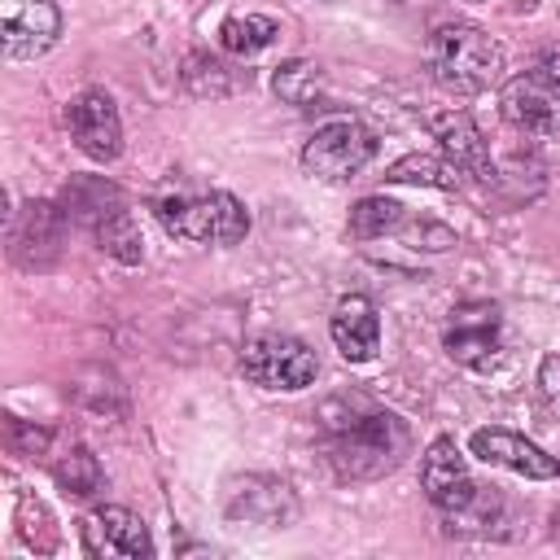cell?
<instances>
[{"instance_id": "cell-3", "label": "cell", "mask_w": 560, "mask_h": 560, "mask_svg": "<svg viewBox=\"0 0 560 560\" xmlns=\"http://www.w3.org/2000/svg\"><path fill=\"white\" fill-rule=\"evenodd\" d=\"M153 210L166 236L192 241V245H236L249 232V210L232 192H219V188L175 192V197H162Z\"/></svg>"}, {"instance_id": "cell-23", "label": "cell", "mask_w": 560, "mask_h": 560, "mask_svg": "<svg viewBox=\"0 0 560 560\" xmlns=\"http://www.w3.org/2000/svg\"><path fill=\"white\" fill-rule=\"evenodd\" d=\"M442 521H446V534H494V525L503 521V499L490 486H481L468 508H459Z\"/></svg>"}, {"instance_id": "cell-11", "label": "cell", "mask_w": 560, "mask_h": 560, "mask_svg": "<svg viewBox=\"0 0 560 560\" xmlns=\"http://www.w3.org/2000/svg\"><path fill=\"white\" fill-rule=\"evenodd\" d=\"M66 127H70L74 149L92 162H114L122 153V118H118L109 92H101V88H88L70 101Z\"/></svg>"}, {"instance_id": "cell-19", "label": "cell", "mask_w": 560, "mask_h": 560, "mask_svg": "<svg viewBox=\"0 0 560 560\" xmlns=\"http://www.w3.org/2000/svg\"><path fill=\"white\" fill-rule=\"evenodd\" d=\"M271 88H276V96L284 101V105H298V109H311V105H319L324 101V70L315 66V61H302V57H293V61H284V66H276V74H271Z\"/></svg>"}, {"instance_id": "cell-7", "label": "cell", "mask_w": 560, "mask_h": 560, "mask_svg": "<svg viewBox=\"0 0 560 560\" xmlns=\"http://www.w3.org/2000/svg\"><path fill=\"white\" fill-rule=\"evenodd\" d=\"M442 350L464 368H494L503 354V315L494 302H459L442 328Z\"/></svg>"}, {"instance_id": "cell-5", "label": "cell", "mask_w": 560, "mask_h": 560, "mask_svg": "<svg viewBox=\"0 0 560 560\" xmlns=\"http://www.w3.org/2000/svg\"><path fill=\"white\" fill-rule=\"evenodd\" d=\"M376 158V136L359 122V118H328L311 131V140L302 144V166L306 175L324 179V184H341L354 179L368 162Z\"/></svg>"}, {"instance_id": "cell-20", "label": "cell", "mask_w": 560, "mask_h": 560, "mask_svg": "<svg viewBox=\"0 0 560 560\" xmlns=\"http://www.w3.org/2000/svg\"><path fill=\"white\" fill-rule=\"evenodd\" d=\"M52 477H57V486H61L66 494H74V499H92V494L105 486V472H101L96 455H92L83 442H70V446L52 459Z\"/></svg>"}, {"instance_id": "cell-10", "label": "cell", "mask_w": 560, "mask_h": 560, "mask_svg": "<svg viewBox=\"0 0 560 560\" xmlns=\"http://www.w3.org/2000/svg\"><path fill=\"white\" fill-rule=\"evenodd\" d=\"M61 35L57 0H0V44L4 57L31 61L44 57Z\"/></svg>"}, {"instance_id": "cell-16", "label": "cell", "mask_w": 560, "mask_h": 560, "mask_svg": "<svg viewBox=\"0 0 560 560\" xmlns=\"http://www.w3.org/2000/svg\"><path fill=\"white\" fill-rule=\"evenodd\" d=\"M433 136H438V144H442V153L464 171V175H472V179H494V162H490V144H486V136H481V127L464 114V109H446V114H438L433 118Z\"/></svg>"}, {"instance_id": "cell-27", "label": "cell", "mask_w": 560, "mask_h": 560, "mask_svg": "<svg viewBox=\"0 0 560 560\" xmlns=\"http://www.w3.org/2000/svg\"><path fill=\"white\" fill-rule=\"evenodd\" d=\"M9 442L18 455H39L48 446V429H26L18 416H9Z\"/></svg>"}, {"instance_id": "cell-28", "label": "cell", "mask_w": 560, "mask_h": 560, "mask_svg": "<svg viewBox=\"0 0 560 560\" xmlns=\"http://www.w3.org/2000/svg\"><path fill=\"white\" fill-rule=\"evenodd\" d=\"M551 534H556V542H560V508L551 512Z\"/></svg>"}, {"instance_id": "cell-14", "label": "cell", "mask_w": 560, "mask_h": 560, "mask_svg": "<svg viewBox=\"0 0 560 560\" xmlns=\"http://www.w3.org/2000/svg\"><path fill=\"white\" fill-rule=\"evenodd\" d=\"M61 223L66 214L52 201H26L9 223V249L22 267H48L61 249Z\"/></svg>"}, {"instance_id": "cell-8", "label": "cell", "mask_w": 560, "mask_h": 560, "mask_svg": "<svg viewBox=\"0 0 560 560\" xmlns=\"http://www.w3.org/2000/svg\"><path fill=\"white\" fill-rule=\"evenodd\" d=\"M79 542H83V556H105V560H144L153 556V538L144 529V521L131 512V508H118V503H105V508H92L83 521H79Z\"/></svg>"}, {"instance_id": "cell-17", "label": "cell", "mask_w": 560, "mask_h": 560, "mask_svg": "<svg viewBox=\"0 0 560 560\" xmlns=\"http://www.w3.org/2000/svg\"><path fill=\"white\" fill-rule=\"evenodd\" d=\"M385 179L389 184H424V188H446V192H455L459 184H464V171L442 153H407V158H398L389 171H385Z\"/></svg>"}, {"instance_id": "cell-13", "label": "cell", "mask_w": 560, "mask_h": 560, "mask_svg": "<svg viewBox=\"0 0 560 560\" xmlns=\"http://www.w3.org/2000/svg\"><path fill=\"white\" fill-rule=\"evenodd\" d=\"M468 451H472L481 464L508 468V472L529 477V481H551V477H560V459L547 455L538 442L512 433V429H477V433L468 438Z\"/></svg>"}, {"instance_id": "cell-15", "label": "cell", "mask_w": 560, "mask_h": 560, "mask_svg": "<svg viewBox=\"0 0 560 560\" xmlns=\"http://www.w3.org/2000/svg\"><path fill=\"white\" fill-rule=\"evenodd\" d=\"M328 332H332V346L341 350V359H350V363L376 359V350H381V315H376V302L363 298V293H346L332 306Z\"/></svg>"}, {"instance_id": "cell-12", "label": "cell", "mask_w": 560, "mask_h": 560, "mask_svg": "<svg viewBox=\"0 0 560 560\" xmlns=\"http://www.w3.org/2000/svg\"><path fill=\"white\" fill-rule=\"evenodd\" d=\"M223 512L232 525H258V529H284L298 516V503L280 477H241L228 486Z\"/></svg>"}, {"instance_id": "cell-21", "label": "cell", "mask_w": 560, "mask_h": 560, "mask_svg": "<svg viewBox=\"0 0 560 560\" xmlns=\"http://www.w3.org/2000/svg\"><path fill=\"white\" fill-rule=\"evenodd\" d=\"M96 241H101V249H105L109 258H118V262H127V267L144 258V236H140V228H136L131 210H122V206H109V210L96 219Z\"/></svg>"}, {"instance_id": "cell-9", "label": "cell", "mask_w": 560, "mask_h": 560, "mask_svg": "<svg viewBox=\"0 0 560 560\" xmlns=\"http://www.w3.org/2000/svg\"><path fill=\"white\" fill-rule=\"evenodd\" d=\"M420 490L442 516H451V512H459L477 499L481 486L472 481L468 459L455 446V438H433L429 442V451L420 455Z\"/></svg>"}, {"instance_id": "cell-22", "label": "cell", "mask_w": 560, "mask_h": 560, "mask_svg": "<svg viewBox=\"0 0 560 560\" xmlns=\"http://www.w3.org/2000/svg\"><path fill=\"white\" fill-rule=\"evenodd\" d=\"M407 214L398 201L389 197H363L354 210H350V236L354 241H376V236H389V232H402Z\"/></svg>"}, {"instance_id": "cell-25", "label": "cell", "mask_w": 560, "mask_h": 560, "mask_svg": "<svg viewBox=\"0 0 560 560\" xmlns=\"http://www.w3.org/2000/svg\"><path fill=\"white\" fill-rule=\"evenodd\" d=\"M18 534H22V542H26L35 556H52V551H57L52 516H48V508H44L39 499H31V494L18 499Z\"/></svg>"}, {"instance_id": "cell-18", "label": "cell", "mask_w": 560, "mask_h": 560, "mask_svg": "<svg viewBox=\"0 0 560 560\" xmlns=\"http://www.w3.org/2000/svg\"><path fill=\"white\" fill-rule=\"evenodd\" d=\"M276 39H280V22L267 13H236L219 26V44L232 57H254V52L271 48Z\"/></svg>"}, {"instance_id": "cell-24", "label": "cell", "mask_w": 560, "mask_h": 560, "mask_svg": "<svg viewBox=\"0 0 560 560\" xmlns=\"http://www.w3.org/2000/svg\"><path fill=\"white\" fill-rule=\"evenodd\" d=\"M184 88L206 101V96H228V92L236 88V79H232V70H228L219 57L192 52V57L184 61Z\"/></svg>"}, {"instance_id": "cell-4", "label": "cell", "mask_w": 560, "mask_h": 560, "mask_svg": "<svg viewBox=\"0 0 560 560\" xmlns=\"http://www.w3.org/2000/svg\"><path fill=\"white\" fill-rule=\"evenodd\" d=\"M499 114L508 127L525 136L560 131V48H547L529 61V70L512 74L499 92Z\"/></svg>"}, {"instance_id": "cell-6", "label": "cell", "mask_w": 560, "mask_h": 560, "mask_svg": "<svg viewBox=\"0 0 560 560\" xmlns=\"http://www.w3.org/2000/svg\"><path fill=\"white\" fill-rule=\"evenodd\" d=\"M241 372L262 385V389H284V394H298L306 385H315L319 376V359L306 341L289 337V332H258L245 341L241 350Z\"/></svg>"}, {"instance_id": "cell-1", "label": "cell", "mask_w": 560, "mask_h": 560, "mask_svg": "<svg viewBox=\"0 0 560 560\" xmlns=\"http://www.w3.org/2000/svg\"><path fill=\"white\" fill-rule=\"evenodd\" d=\"M319 429H324V455L341 481H376L394 472L411 451L407 424L359 394L332 398L319 416Z\"/></svg>"}, {"instance_id": "cell-2", "label": "cell", "mask_w": 560, "mask_h": 560, "mask_svg": "<svg viewBox=\"0 0 560 560\" xmlns=\"http://www.w3.org/2000/svg\"><path fill=\"white\" fill-rule=\"evenodd\" d=\"M429 66L451 96H481L503 79V48L472 22H446L429 39Z\"/></svg>"}, {"instance_id": "cell-26", "label": "cell", "mask_w": 560, "mask_h": 560, "mask_svg": "<svg viewBox=\"0 0 560 560\" xmlns=\"http://www.w3.org/2000/svg\"><path fill=\"white\" fill-rule=\"evenodd\" d=\"M538 394L547 402V411L560 420V354H547L538 368Z\"/></svg>"}]
</instances>
